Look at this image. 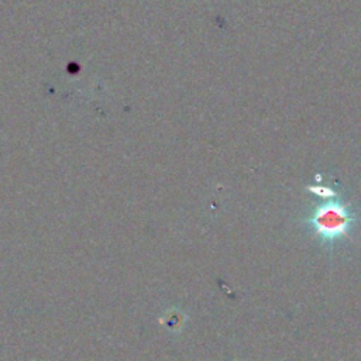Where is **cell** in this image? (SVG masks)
<instances>
[{
	"instance_id": "6da1fadb",
	"label": "cell",
	"mask_w": 361,
	"mask_h": 361,
	"mask_svg": "<svg viewBox=\"0 0 361 361\" xmlns=\"http://www.w3.org/2000/svg\"><path fill=\"white\" fill-rule=\"evenodd\" d=\"M355 221V214L337 197L319 203L307 219L314 234L327 244L345 238Z\"/></svg>"
}]
</instances>
